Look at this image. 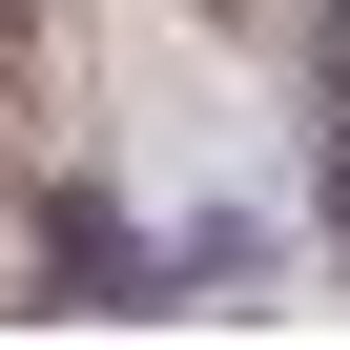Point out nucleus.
Here are the masks:
<instances>
[{
    "instance_id": "nucleus-1",
    "label": "nucleus",
    "mask_w": 350,
    "mask_h": 350,
    "mask_svg": "<svg viewBox=\"0 0 350 350\" xmlns=\"http://www.w3.org/2000/svg\"><path fill=\"white\" fill-rule=\"evenodd\" d=\"M329 227H350V21H329Z\"/></svg>"
},
{
    "instance_id": "nucleus-2",
    "label": "nucleus",
    "mask_w": 350,
    "mask_h": 350,
    "mask_svg": "<svg viewBox=\"0 0 350 350\" xmlns=\"http://www.w3.org/2000/svg\"><path fill=\"white\" fill-rule=\"evenodd\" d=\"M0 42H21V0H0Z\"/></svg>"
}]
</instances>
